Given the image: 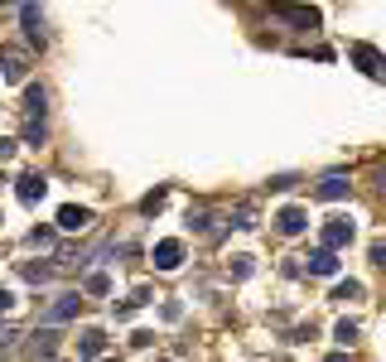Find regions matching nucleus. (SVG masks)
<instances>
[{
  "label": "nucleus",
  "instance_id": "393cba45",
  "mask_svg": "<svg viewBox=\"0 0 386 362\" xmlns=\"http://www.w3.org/2000/svg\"><path fill=\"white\" fill-rule=\"evenodd\" d=\"M15 305V295H10V290H5V285H0V314H5V309Z\"/></svg>",
  "mask_w": 386,
  "mask_h": 362
},
{
  "label": "nucleus",
  "instance_id": "412c9836",
  "mask_svg": "<svg viewBox=\"0 0 386 362\" xmlns=\"http://www.w3.org/2000/svg\"><path fill=\"white\" fill-rule=\"evenodd\" d=\"M232 276H237V280L251 276V256H232Z\"/></svg>",
  "mask_w": 386,
  "mask_h": 362
},
{
  "label": "nucleus",
  "instance_id": "ddd939ff",
  "mask_svg": "<svg viewBox=\"0 0 386 362\" xmlns=\"http://www.w3.org/2000/svg\"><path fill=\"white\" fill-rule=\"evenodd\" d=\"M5 78H10V83H20V78H25V58L15 54V49H5Z\"/></svg>",
  "mask_w": 386,
  "mask_h": 362
},
{
  "label": "nucleus",
  "instance_id": "bb28decb",
  "mask_svg": "<svg viewBox=\"0 0 386 362\" xmlns=\"http://www.w3.org/2000/svg\"><path fill=\"white\" fill-rule=\"evenodd\" d=\"M15 155V140H0V160H10Z\"/></svg>",
  "mask_w": 386,
  "mask_h": 362
},
{
  "label": "nucleus",
  "instance_id": "a878e982",
  "mask_svg": "<svg viewBox=\"0 0 386 362\" xmlns=\"http://www.w3.org/2000/svg\"><path fill=\"white\" fill-rule=\"evenodd\" d=\"M10 343H15V329H0V353H5Z\"/></svg>",
  "mask_w": 386,
  "mask_h": 362
},
{
  "label": "nucleus",
  "instance_id": "20e7f679",
  "mask_svg": "<svg viewBox=\"0 0 386 362\" xmlns=\"http://www.w3.org/2000/svg\"><path fill=\"white\" fill-rule=\"evenodd\" d=\"M348 242H353V223H348V218H329V223H324V247H348Z\"/></svg>",
  "mask_w": 386,
  "mask_h": 362
},
{
  "label": "nucleus",
  "instance_id": "f8f14e48",
  "mask_svg": "<svg viewBox=\"0 0 386 362\" xmlns=\"http://www.w3.org/2000/svg\"><path fill=\"white\" fill-rule=\"evenodd\" d=\"M78 353H83V358H97V353H107V334H102V329H87V334L78 338Z\"/></svg>",
  "mask_w": 386,
  "mask_h": 362
},
{
  "label": "nucleus",
  "instance_id": "f03ea898",
  "mask_svg": "<svg viewBox=\"0 0 386 362\" xmlns=\"http://www.w3.org/2000/svg\"><path fill=\"white\" fill-rule=\"evenodd\" d=\"M150 261H155V271H179V266H184V242H174V237H169V242H155V256H150Z\"/></svg>",
  "mask_w": 386,
  "mask_h": 362
},
{
  "label": "nucleus",
  "instance_id": "0eeeda50",
  "mask_svg": "<svg viewBox=\"0 0 386 362\" xmlns=\"http://www.w3.org/2000/svg\"><path fill=\"white\" fill-rule=\"evenodd\" d=\"M348 189H353V184H348L343 174H324V179H319V198H324V203H338V198H348Z\"/></svg>",
  "mask_w": 386,
  "mask_h": 362
},
{
  "label": "nucleus",
  "instance_id": "a211bd4d",
  "mask_svg": "<svg viewBox=\"0 0 386 362\" xmlns=\"http://www.w3.org/2000/svg\"><path fill=\"white\" fill-rule=\"evenodd\" d=\"M20 276L34 280V285H44V280H49V271H44V266H29V261H25V266H20Z\"/></svg>",
  "mask_w": 386,
  "mask_h": 362
},
{
  "label": "nucleus",
  "instance_id": "9b49d317",
  "mask_svg": "<svg viewBox=\"0 0 386 362\" xmlns=\"http://www.w3.org/2000/svg\"><path fill=\"white\" fill-rule=\"evenodd\" d=\"M44 107H49V92L44 87H25V116L29 121H44Z\"/></svg>",
  "mask_w": 386,
  "mask_h": 362
},
{
  "label": "nucleus",
  "instance_id": "9d476101",
  "mask_svg": "<svg viewBox=\"0 0 386 362\" xmlns=\"http://www.w3.org/2000/svg\"><path fill=\"white\" fill-rule=\"evenodd\" d=\"M87 223H92V213H87V208H73V203H68V208H58V227H63V232H83Z\"/></svg>",
  "mask_w": 386,
  "mask_h": 362
},
{
  "label": "nucleus",
  "instance_id": "6ab92c4d",
  "mask_svg": "<svg viewBox=\"0 0 386 362\" xmlns=\"http://www.w3.org/2000/svg\"><path fill=\"white\" fill-rule=\"evenodd\" d=\"M160 208H165V189H155V194L140 203V213H160Z\"/></svg>",
  "mask_w": 386,
  "mask_h": 362
},
{
  "label": "nucleus",
  "instance_id": "b1692460",
  "mask_svg": "<svg viewBox=\"0 0 386 362\" xmlns=\"http://www.w3.org/2000/svg\"><path fill=\"white\" fill-rule=\"evenodd\" d=\"M372 261H377V266H386V242H377V247H372Z\"/></svg>",
  "mask_w": 386,
  "mask_h": 362
},
{
  "label": "nucleus",
  "instance_id": "423d86ee",
  "mask_svg": "<svg viewBox=\"0 0 386 362\" xmlns=\"http://www.w3.org/2000/svg\"><path fill=\"white\" fill-rule=\"evenodd\" d=\"M78 309H83V295H58V305H49L44 324H63V319H73Z\"/></svg>",
  "mask_w": 386,
  "mask_h": 362
},
{
  "label": "nucleus",
  "instance_id": "6e6552de",
  "mask_svg": "<svg viewBox=\"0 0 386 362\" xmlns=\"http://www.w3.org/2000/svg\"><path fill=\"white\" fill-rule=\"evenodd\" d=\"M353 63H358L362 73H372V78H377V73L386 68V58L377 54V49H367V44H353Z\"/></svg>",
  "mask_w": 386,
  "mask_h": 362
},
{
  "label": "nucleus",
  "instance_id": "1a4fd4ad",
  "mask_svg": "<svg viewBox=\"0 0 386 362\" xmlns=\"http://www.w3.org/2000/svg\"><path fill=\"white\" fill-rule=\"evenodd\" d=\"M309 271H314V276H338V256H333V247L309 251Z\"/></svg>",
  "mask_w": 386,
  "mask_h": 362
},
{
  "label": "nucleus",
  "instance_id": "2eb2a0df",
  "mask_svg": "<svg viewBox=\"0 0 386 362\" xmlns=\"http://www.w3.org/2000/svg\"><path fill=\"white\" fill-rule=\"evenodd\" d=\"M333 338H338L343 348H348V343H358V324H353V319H343V324L333 329Z\"/></svg>",
  "mask_w": 386,
  "mask_h": 362
},
{
  "label": "nucleus",
  "instance_id": "f3484780",
  "mask_svg": "<svg viewBox=\"0 0 386 362\" xmlns=\"http://www.w3.org/2000/svg\"><path fill=\"white\" fill-rule=\"evenodd\" d=\"M25 140L29 145H44V121H25Z\"/></svg>",
  "mask_w": 386,
  "mask_h": 362
},
{
  "label": "nucleus",
  "instance_id": "4468645a",
  "mask_svg": "<svg viewBox=\"0 0 386 362\" xmlns=\"http://www.w3.org/2000/svg\"><path fill=\"white\" fill-rule=\"evenodd\" d=\"M333 300H362V285L358 280H338L333 285Z\"/></svg>",
  "mask_w": 386,
  "mask_h": 362
},
{
  "label": "nucleus",
  "instance_id": "f257e3e1",
  "mask_svg": "<svg viewBox=\"0 0 386 362\" xmlns=\"http://www.w3.org/2000/svg\"><path fill=\"white\" fill-rule=\"evenodd\" d=\"M20 20H25V39L34 44V49H44V44H49V34H44V15H39V5H34V0L20 5Z\"/></svg>",
  "mask_w": 386,
  "mask_h": 362
},
{
  "label": "nucleus",
  "instance_id": "7ed1b4c3",
  "mask_svg": "<svg viewBox=\"0 0 386 362\" xmlns=\"http://www.w3.org/2000/svg\"><path fill=\"white\" fill-rule=\"evenodd\" d=\"M15 184H20V189H15V194H20V203H29V208H34V203H39L44 194H49V179H44L39 169H34V174H20Z\"/></svg>",
  "mask_w": 386,
  "mask_h": 362
},
{
  "label": "nucleus",
  "instance_id": "4be33fe9",
  "mask_svg": "<svg viewBox=\"0 0 386 362\" xmlns=\"http://www.w3.org/2000/svg\"><path fill=\"white\" fill-rule=\"evenodd\" d=\"M29 242H34V247H54V232H49V227H34Z\"/></svg>",
  "mask_w": 386,
  "mask_h": 362
},
{
  "label": "nucleus",
  "instance_id": "aec40b11",
  "mask_svg": "<svg viewBox=\"0 0 386 362\" xmlns=\"http://www.w3.org/2000/svg\"><path fill=\"white\" fill-rule=\"evenodd\" d=\"M58 343H54V334H49V329H44V334L34 338V353H44V358H49V353H54Z\"/></svg>",
  "mask_w": 386,
  "mask_h": 362
},
{
  "label": "nucleus",
  "instance_id": "39448f33",
  "mask_svg": "<svg viewBox=\"0 0 386 362\" xmlns=\"http://www.w3.org/2000/svg\"><path fill=\"white\" fill-rule=\"evenodd\" d=\"M276 227L285 232V237H300L304 227H309V213H304V208H280V213H276Z\"/></svg>",
  "mask_w": 386,
  "mask_h": 362
},
{
  "label": "nucleus",
  "instance_id": "dca6fc26",
  "mask_svg": "<svg viewBox=\"0 0 386 362\" xmlns=\"http://www.w3.org/2000/svg\"><path fill=\"white\" fill-rule=\"evenodd\" d=\"M87 290H92V295H107V290H111V276H107V271H97V276H87Z\"/></svg>",
  "mask_w": 386,
  "mask_h": 362
},
{
  "label": "nucleus",
  "instance_id": "5701e85b",
  "mask_svg": "<svg viewBox=\"0 0 386 362\" xmlns=\"http://www.w3.org/2000/svg\"><path fill=\"white\" fill-rule=\"evenodd\" d=\"M189 227L193 232H208V213H189Z\"/></svg>",
  "mask_w": 386,
  "mask_h": 362
}]
</instances>
